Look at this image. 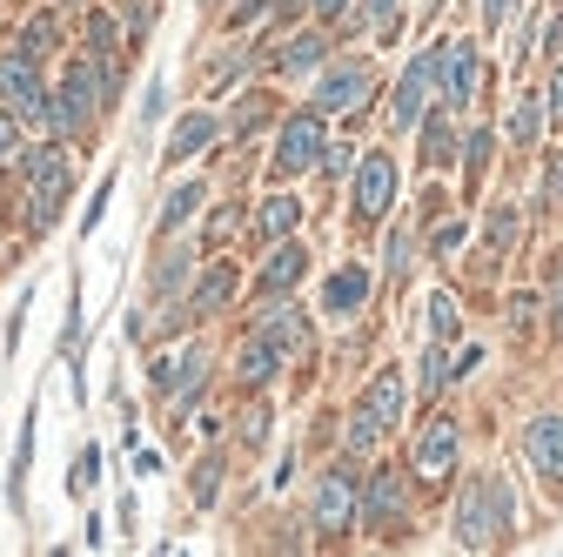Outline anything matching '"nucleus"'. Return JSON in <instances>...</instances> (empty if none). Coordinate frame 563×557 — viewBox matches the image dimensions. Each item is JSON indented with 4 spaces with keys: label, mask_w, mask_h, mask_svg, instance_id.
<instances>
[{
    "label": "nucleus",
    "mask_w": 563,
    "mask_h": 557,
    "mask_svg": "<svg viewBox=\"0 0 563 557\" xmlns=\"http://www.w3.org/2000/svg\"><path fill=\"white\" fill-rule=\"evenodd\" d=\"M349 202H355V222H383L389 215V202H396V162L383 148H370L355 162V195H349Z\"/></svg>",
    "instance_id": "nucleus-8"
},
{
    "label": "nucleus",
    "mask_w": 563,
    "mask_h": 557,
    "mask_svg": "<svg viewBox=\"0 0 563 557\" xmlns=\"http://www.w3.org/2000/svg\"><path fill=\"white\" fill-rule=\"evenodd\" d=\"M262 436H268V404H255L249 417H241V444H249V450H262Z\"/></svg>",
    "instance_id": "nucleus-37"
},
{
    "label": "nucleus",
    "mask_w": 563,
    "mask_h": 557,
    "mask_svg": "<svg viewBox=\"0 0 563 557\" xmlns=\"http://www.w3.org/2000/svg\"><path fill=\"white\" fill-rule=\"evenodd\" d=\"M95 476H101V450L88 444V450L74 457V470H67V491H74V497H88V491H95Z\"/></svg>",
    "instance_id": "nucleus-31"
},
{
    "label": "nucleus",
    "mask_w": 563,
    "mask_h": 557,
    "mask_svg": "<svg viewBox=\"0 0 563 557\" xmlns=\"http://www.w3.org/2000/svg\"><path fill=\"white\" fill-rule=\"evenodd\" d=\"M302 269H309V249L302 243H282V249H268V262H262V296H289L296 283H302Z\"/></svg>",
    "instance_id": "nucleus-15"
},
{
    "label": "nucleus",
    "mask_w": 563,
    "mask_h": 557,
    "mask_svg": "<svg viewBox=\"0 0 563 557\" xmlns=\"http://www.w3.org/2000/svg\"><path fill=\"white\" fill-rule=\"evenodd\" d=\"M296 222H302V202H289V195H268L262 215H255V235H262V243H289Z\"/></svg>",
    "instance_id": "nucleus-20"
},
{
    "label": "nucleus",
    "mask_w": 563,
    "mask_h": 557,
    "mask_svg": "<svg viewBox=\"0 0 563 557\" xmlns=\"http://www.w3.org/2000/svg\"><path fill=\"white\" fill-rule=\"evenodd\" d=\"M14 162H21V175H27V228H34V235L54 228L67 188H74L67 154H61V148H27V154H14Z\"/></svg>",
    "instance_id": "nucleus-2"
},
{
    "label": "nucleus",
    "mask_w": 563,
    "mask_h": 557,
    "mask_svg": "<svg viewBox=\"0 0 563 557\" xmlns=\"http://www.w3.org/2000/svg\"><path fill=\"white\" fill-rule=\"evenodd\" d=\"M201 389H209V349L188 343V349H182V363H175V383H168V404H175V410H188Z\"/></svg>",
    "instance_id": "nucleus-17"
},
{
    "label": "nucleus",
    "mask_w": 563,
    "mask_h": 557,
    "mask_svg": "<svg viewBox=\"0 0 563 557\" xmlns=\"http://www.w3.org/2000/svg\"><path fill=\"white\" fill-rule=\"evenodd\" d=\"M463 235H470L463 222H442V228H436V256H456V249H463Z\"/></svg>",
    "instance_id": "nucleus-43"
},
{
    "label": "nucleus",
    "mask_w": 563,
    "mask_h": 557,
    "mask_svg": "<svg viewBox=\"0 0 563 557\" xmlns=\"http://www.w3.org/2000/svg\"><path fill=\"white\" fill-rule=\"evenodd\" d=\"M456 330H463V323H456V296H450V289H436V296H429V336H436V343H450Z\"/></svg>",
    "instance_id": "nucleus-29"
},
{
    "label": "nucleus",
    "mask_w": 563,
    "mask_h": 557,
    "mask_svg": "<svg viewBox=\"0 0 563 557\" xmlns=\"http://www.w3.org/2000/svg\"><path fill=\"white\" fill-rule=\"evenodd\" d=\"M370 289H376V275L362 262H349V269H336L329 283H322V309H329V315H355L362 302H370Z\"/></svg>",
    "instance_id": "nucleus-13"
},
{
    "label": "nucleus",
    "mask_w": 563,
    "mask_h": 557,
    "mask_svg": "<svg viewBox=\"0 0 563 557\" xmlns=\"http://www.w3.org/2000/svg\"><path fill=\"white\" fill-rule=\"evenodd\" d=\"M154 0H128V34H135V41H148V27H154Z\"/></svg>",
    "instance_id": "nucleus-38"
},
{
    "label": "nucleus",
    "mask_w": 563,
    "mask_h": 557,
    "mask_svg": "<svg viewBox=\"0 0 563 557\" xmlns=\"http://www.w3.org/2000/svg\"><path fill=\"white\" fill-rule=\"evenodd\" d=\"M322 154H329V135H322V114L302 108L282 122V141H275V175H309L322 169Z\"/></svg>",
    "instance_id": "nucleus-6"
},
{
    "label": "nucleus",
    "mask_w": 563,
    "mask_h": 557,
    "mask_svg": "<svg viewBox=\"0 0 563 557\" xmlns=\"http://www.w3.org/2000/svg\"><path fill=\"white\" fill-rule=\"evenodd\" d=\"M550 195H556V202H563V154H556V162H550Z\"/></svg>",
    "instance_id": "nucleus-50"
},
{
    "label": "nucleus",
    "mask_w": 563,
    "mask_h": 557,
    "mask_svg": "<svg viewBox=\"0 0 563 557\" xmlns=\"http://www.w3.org/2000/svg\"><path fill=\"white\" fill-rule=\"evenodd\" d=\"M322 169H329V175H349V169H355V148H336V154H322Z\"/></svg>",
    "instance_id": "nucleus-47"
},
{
    "label": "nucleus",
    "mask_w": 563,
    "mask_h": 557,
    "mask_svg": "<svg viewBox=\"0 0 563 557\" xmlns=\"http://www.w3.org/2000/svg\"><path fill=\"white\" fill-rule=\"evenodd\" d=\"M376 436H383V430L355 410V417H349V430H342V444H349V457H362V450H376Z\"/></svg>",
    "instance_id": "nucleus-32"
},
{
    "label": "nucleus",
    "mask_w": 563,
    "mask_h": 557,
    "mask_svg": "<svg viewBox=\"0 0 563 557\" xmlns=\"http://www.w3.org/2000/svg\"><path fill=\"white\" fill-rule=\"evenodd\" d=\"M510 531H516V497H510L503 476H476V484H463V497H456V544L463 550H497V544H510Z\"/></svg>",
    "instance_id": "nucleus-1"
},
{
    "label": "nucleus",
    "mask_w": 563,
    "mask_h": 557,
    "mask_svg": "<svg viewBox=\"0 0 563 557\" xmlns=\"http://www.w3.org/2000/svg\"><path fill=\"white\" fill-rule=\"evenodd\" d=\"M322 54H329V41H322V34H296V41H282L275 74H315V67H322Z\"/></svg>",
    "instance_id": "nucleus-22"
},
{
    "label": "nucleus",
    "mask_w": 563,
    "mask_h": 557,
    "mask_svg": "<svg viewBox=\"0 0 563 557\" xmlns=\"http://www.w3.org/2000/svg\"><path fill=\"white\" fill-rule=\"evenodd\" d=\"M423 162H429V169H450V162H456V128H450V114H423Z\"/></svg>",
    "instance_id": "nucleus-23"
},
{
    "label": "nucleus",
    "mask_w": 563,
    "mask_h": 557,
    "mask_svg": "<svg viewBox=\"0 0 563 557\" xmlns=\"http://www.w3.org/2000/svg\"><path fill=\"white\" fill-rule=\"evenodd\" d=\"M362 417H370L376 430H396V417H402V370H383V376L370 383V396H362Z\"/></svg>",
    "instance_id": "nucleus-18"
},
{
    "label": "nucleus",
    "mask_w": 563,
    "mask_h": 557,
    "mask_svg": "<svg viewBox=\"0 0 563 557\" xmlns=\"http://www.w3.org/2000/svg\"><path fill=\"white\" fill-rule=\"evenodd\" d=\"M88 48H95V61H114V21L108 14H88Z\"/></svg>",
    "instance_id": "nucleus-34"
},
{
    "label": "nucleus",
    "mask_w": 563,
    "mask_h": 557,
    "mask_svg": "<svg viewBox=\"0 0 563 557\" xmlns=\"http://www.w3.org/2000/svg\"><path fill=\"white\" fill-rule=\"evenodd\" d=\"M456 450H463V423H456V417H429V423L416 430V450H410L416 484H442V476L456 470Z\"/></svg>",
    "instance_id": "nucleus-7"
},
{
    "label": "nucleus",
    "mask_w": 563,
    "mask_h": 557,
    "mask_svg": "<svg viewBox=\"0 0 563 557\" xmlns=\"http://www.w3.org/2000/svg\"><path fill=\"white\" fill-rule=\"evenodd\" d=\"M201 195H209V188H201V182H182L175 195H168V202H161V228H182L195 209H201Z\"/></svg>",
    "instance_id": "nucleus-27"
},
{
    "label": "nucleus",
    "mask_w": 563,
    "mask_h": 557,
    "mask_svg": "<svg viewBox=\"0 0 563 557\" xmlns=\"http://www.w3.org/2000/svg\"><path fill=\"white\" fill-rule=\"evenodd\" d=\"M550 323L563 330V256L550 262Z\"/></svg>",
    "instance_id": "nucleus-42"
},
{
    "label": "nucleus",
    "mask_w": 563,
    "mask_h": 557,
    "mask_svg": "<svg viewBox=\"0 0 563 557\" xmlns=\"http://www.w3.org/2000/svg\"><path fill=\"white\" fill-rule=\"evenodd\" d=\"M463 169H470V175L490 169V128H470V141H463Z\"/></svg>",
    "instance_id": "nucleus-33"
},
{
    "label": "nucleus",
    "mask_w": 563,
    "mask_h": 557,
    "mask_svg": "<svg viewBox=\"0 0 563 557\" xmlns=\"http://www.w3.org/2000/svg\"><path fill=\"white\" fill-rule=\"evenodd\" d=\"M215 135H222V114H215V108H195L188 122L168 135V162H188V154H201V148L215 141Z\"/></svg>",
    "instance_id": "nucleus-16"
},
{
    "label": "nucleus",
    "mask_w": 563,
    "mask_h": 557,
    "mask_svg": "<svg viewBox=\"0 0 563 557\" xmlns=\"http://www.w3.org/2000/svg\"><path fill=\"white\" fill-rule=\"evenodd\" d=\"M182 283H188V256H168L154 269V289H182Z\"/></svg>",
    "instance_id": "nucleus-40"
},
{
    "label": "nucleus",
    "mask_w": 563,
    "mask_h": 557,
    "mask_svg": "<svg viewBox=\"0 0 563 557\" xmlns=\"http://www.w3.org/2000/svg\"><path fill=\"white\" fill-rule=\"evenodd\" d=\"M355 517H362V484H355L349 470H329V476L315 484V504H309L315 537H349Z\"/></svg>",
    "instance_id": "nucleus-4"
},
{
    "label": "nucleus",
    "mask_w": 563,
    "mask_h": 557,
    "mask_svg": "<svg viewBox=\"0 0 563 557\" xmlns=\"http://www.w3.org/2000/svg\"><path fill=\"white\" fill-rule=\"evenodd\" d=\"M442 383H450V363H442V349H423V389L436 396Z\"/></svg>",
    "instance_id": "nucleus-39"
},
{
    "label": "nucleus",
    "mask_w": 563,
    "mask_h": 557,
    "mask_svg": "<svg viewBox=\"0 0 563 557\" xmlns=\"http://www.w3.org/2000/svg\"><path fill=\"white\" fill-rule=\"evenodd\" d=\"M410 256H416L410 228H396V235H389V275H410Z\"/></svg>",
    "instance_id": "nucleus-36"
},
{
    "label": "nucleus",
    "mask_w": 563,
    "mask_h": 557,
    "mask_svg": "<svg viewBox=\"0 0 563 557\" xmlns=\"http://www.w3.org/2000/svg\"><path fill=\"white\" fill-rule=\"evenodd\" d=\"M516 228H523V222H516V209H490V249H510V243H516Z\"/></svg>",
    "instance_id": "nucleus-35"
},
{
    "label": "nucleus",
    "mask_w": 563,
    "mask_h": 557,
    "mask_svg": "<svg viewBox=\"0 0 563 557\" xmlns=\"http://www.w3.org/2000/svg\"><path fill=\"white\" fill-rule=\"evenodd\" d=\"M516 14V0H483V21H490V27H503Z\"/></svg>",
    "instance_id": "nucleus-46"
},
{
    "label": "nucleus",
    "mask_w": 563,
    "mask_h": 557,
    "mask_svg": "<svg viewBox=\"0 0 563 557\" xmlns=\"http://www.w3.org/2000/svg\"><path fill=\"white\" fill-rule=\"evenodd\" d=\"M442 82V48L416 54L410 67H402V82H396V101H389V128H423V114H429V95Z\"/></svg>",
    "instance_id": "nucleus-5"
},
{
    "label": "nucleus",
    "mask_w": 563,
    "mask_h": 557,
    "mask_svg": "<svg viewBox=\"0 0 563 557\" xmlns=\"http://www.w3.org/2000/svg\"><path fill=\"white\" fill-rule=\"evenodd\" d=\"M268 108H275L268 95H241V101H235V122H228V128H235L241 141H249V135H262V128H268Z\"/></svg>",
    "instance_id": "nucleus-25"
},
{
    "label": "nucleus",
    "mask_w": 563,
    "mask_h": 557,
    "mask_svg": "<svg viewBox=\"0 0 563 557\" xmlns=\"http://www.w3.org/2000/svg\"><path fill=\"white\" fill-rule=\"evenodd\" d=\"M282 356H289V349H275V343H268L262 330H249V343L235 349V376H241V389H262V383H275Z\"/></svg>",
    "instance_id": "nucleus-14"
},
{
    "label": "nucleus",
    "mask_w": 563,
    "mask_h": 557,
    "mask_svg": "<svg viewBox=\"0 0 563 557\" xmlns=\"http://www.w3.org/2000/svg\"><path fill=\"white\" fill-rule=\"evenodd\" d=\"M543 114H556V122H563V67L550 74V95H543Z\"/></svg>",
    "instance_id": "nucleus-45"
},
{
    "label": "nucleus",
    "mask_w": 563,
    "mask_h": 557,
    "mask_svg": "<svg viewBox=\"0 0 563 557\" xmlns=\"http://www.w3.org/2000/svg\"><path fill=\"white\" fill-rule=\"evenodd\" d=\"M537 135H543V101H537V95H523V101L510 108V141H516V148H530Z\"/></svg>",
    "instance_id": "nucleus-24"
},
{
    "label": "nucleus",
    "mask_w": 563,
    "mask_h": 557,
    "mask_svg": "<svg viewBox=\"0 0 563 557\" xmlns=\"http://www.w3.org/2000/svg\"><path fill=\"white\" fill-rule=\"evenodd\" d=\"M228 296H235V269H228V262L201 269V275H195V289H188V315H215Z\"/></svg>",
    "instance_id": "nucleus-19"
},
{
    "label": "nucleus",
    "mask_w": 563,
    "mask_h": 557,
    "mask_svg": "<svg viewBox=\"0 0 563 557\" xmlns=\"http://www.w3.org/2000/svg\"><path fill=\"white\" fill-rule=\"evenodd\" d=\"M402 504H410V484H402L396 470H376L370 484H362V524H396Z\"/></svg>",
    "instance_id": "nucleus-12"
},
{
    "label": "nucleus",
    "mask_w": 563,
    "mask_h": 557,
    "mask_svg": "<svg viewBox=\"0 0 563 557\" xmlns=\"http://www.w3.org/2000/svg\"><path fill=\"white\" fill-rule=\"evenodd\" d=\"M530 315H537V296H510V323H516V330L530 323Z\"/></svg>",
    "instance_id": "nucleus-48"
},
{
    "label": "nucleus",
    "mask_w": 563,
    "mask_h": 557,
    "mask_svg": "<svg viewBox=\"0 0 563 557\" xmlns=\"http://www.w3.org/2000/svg\"><path fill=\"white\" fill-rule=\"evenodd\" d=\"M523 457H530L537 476L563 484V417H537L530 430H523Z\"/></svg>",
    "instance_id": "nucleus-11"
},
{
    "label": "nucleus",
    "mask_w": 563,
    "mask_h": 557,
    "mask_svg": "<svg viewBox=\"0 0 563 557\" xmlns=\"http://www.w3.org/2000/svg\"><path fill=\"white\" fill-rule=\"evenodd\" d=\"M0 101H8L14 122H40V128H54V95H48V82H40V61H34L27 48L0 54Z\"/></svg>",
    "instance_id": "nucleus-3"
},
{
    "label": "nucleus",
    "mask_w": 563,
    "mask_h": 557,
    "mask_svg": "<svg viewBox=\"0 0 563 557\" xmlns=\"http://www.w3.org/2000/svg\"><path fill=\"white\" fill-rule=\"evenodd\" d=\"M376 95V67L370 61H342V67H329V74H322V82H315V114H342V108H362V101H370Z\"/></svg>",
    "instance_id": "nucleus-9"
},
{
    "label": "nucleus",
    "mask_w": 563,
    "mask_h": 557,
    "mask_svg": "<svg viewBox=\"0 0 563 557\" xmlns=\"http://www.w3.org/2000/svg\"><path fill=\"white\" fill-rule=\"evenodd\" d=\"M14 154H21V135H14V114L0 108V162H14Z\"/></svg>",
    "instance_id": "nucleus-44"
},
{
    "label": "nucleus",
    "mask_w": 563,
    "mask_h": 557,
    "mask_svg": "<svg viewBox=\"0 0 563 557\" xmlns=\"http://www.w3.org/2000/svg\"><path fill=\"white\" fill-rule=\"evenodd\" d=\"M476 82H483L476 41H442V108L463 114V108L476 101Z\"/></svg>",
    "instance_id": "nucleus-10"
},
{
    "label": "nucleus",
    "mask_w": 563,
    "mask_h": 557,
    "mask_svg": "<svg viewBox=\"0 0 563 557\" xmlns=\"http://www.w3.org/2000/svg\"><path fill=\"white\" fill-rule=\"evenodd\" d=\"M188 497H195L201 510H209V504L222 497V457H201V463H195V476H188Z\"/></svg>",
    "instance_id": "nucleus-28"
},
{
    "label": "nucleus",
    "mask_w": 563,
    "mask_h": 557,
    "mask_svg": "<svg viewBox=\"0 0 563 557\" xmlns=\"http://www.w3.org/2000/svg\"><path fill=\"white\" fill-rule=\"evenodd\" d=\"M349 27H362V34H383V41H389V34H396V0H362V8L349 14Z\"/></svg>",
    "instance_id": "nucleus-26"
},
{
    "label": "nucleus",
    "mask_w": 563,
    "mask_h": 557,
    "mask_svg": "<svg viewBox=\"0 0 563 557\" xmlns=\"http://www.w3.org/2000/svg\"><path fill=\"white\" fill-rule=\"evenodd\" d=\"M108 202H114V175L95 188V202H88V215H80V228H101V215H108Z\"/></svg>",
    "instance_id": "nucleus-41"
},
{
    "label": "nucleus",
    "mask_w": 563,
    "mask_h": 557,
    "mask_svg": "<svg viewBox=\"0 0 563 557\" xmlns=\"http://www.w3.org/2000/svg\"><path fill=\"white\" fill-rule=\"evenodd\" d=\"M255 330H262V336H268L275 349H296V343L309 336V315H302L296 302H275V309L262 315V323H255Z\"/></svg>",
    "instance_id": "nucleus-21"
},
{
    "label": "nucleus",
    "mask_w": 563,
    "mask_h": 557,
    "mask_svg": "<svg viewBox=\"0 0 563 557\" xmlns=\"http://www.w3.org/2000/svg\"><path fill=\"white\" fill-rule=\"evenodd\" d=\"M309 8H315L322 21H329V14H342V8H349V0H309Z\"/></svg>",
    "instance_id": "nucleus-49"
},
{
    "label": "nucleus",
    "mask_w": 563,
    "mask_h": 557,
    "mask_svg": "<svg viewBox=\"0 0 563 557\" xmlns=\"http://www.w3.org/2000/svg\"><path fill=\"white\" fill-rule=\"evenodd\" d=\"M54 41H61V27H54V14H34V21H27V34H21V48H27L34 61H40V54H48Z\"/></svg>",
    "instance_id": "nucleus-30"
}]
</instances>
